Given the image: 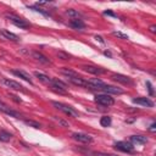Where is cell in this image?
<instances>
[{
	"mask_svg": "<svg viewBox=\"0 0 156 156\" xmlns=\"http://www.w3.org/2000/svg\"><path fill=\"white\" fill-rule=\"evenodd\" d=\"M133 102L138 104V105H141V106H146V107H152L154 106V102L149 98H135V99H133Z\"/></svg>",
	"mask_w": 156,
	"mask_h": 156,
	"instance_id": "30bf717a",
	"label": "cell"
},
{
	"mask_svg": "<svg viewBox=\"0 0 156 156\" xmlns=\"http://www.w3.org/2000/svg\"><path fill=\"white\" fill-rule=\"evenodd\" d=\"M94 156H117V155H113V154H106V152H95Z\"/></svg>",
	"mask_w": 156,
	"mask_h": 156,
	"instance_id": "83f0119b",
	"label": "cell"
},
{
	"mask_svg": "<svg viewBox=\"0 0 156 156\" xmlns=\"http://www.w3.org/2000/svg\"><path fill=\"white\" fill-rule=\"evenodd\" d=\"M67 80L68 82H71L72 84H74V85H78V87H85L87 88V80H84L83 78H80L79 76L78 77H69V78H67Z\"/></svg>",
	"mask_w": 156,
	"mask_h": 156,
	"instance_id": "7c38bea8",
	"label": "cell"
},
{
	"mask_svg": "<svg viewBox=\"0 0 156 156\" xmlns=\"http://www.w3.org/2000/svg\"><path fill=\"white\" fill-rule=\"evenodd\" d=\"M29 9H32V10H34V11H37V12H40V13H43L44 16H50L46 11H44L43 9H40V7H38V6H28Z\"/></svg>",
	"mask_w": 156,
	"mask_h": 156,
	"instance_id": "d4e9b609",
	"label": "cell"
},
{
	"mask_svg": "<svg viewBox=\"0 0 156 156\" xmlns=\"http://www.w3.org/2000/svg\"><path fill=\"white\" fill-rule=\"evenodd\" d=\"M111 78L113 79V80H116V82H118V83H122V84H127V85H130L133 82H132V79L129 78V77H127V76H123V74H119V73H113L112 76H111Z\"/></svg>",
	"mask_w": 156,
	"mask_h": 156,
	"instance_id": "ba28073f",
	"label": "cell"
},
{
	"mask_svg": "<svg viewBox=\"0 0 156 156\" xmlns=\"http://www.w3.org/2000/svg\"><path fill=\"white\" fill-rule=\"evenodd\" d=\"M115 149H117V150H119L122 152H128V154L134 152V146L130 143H127V141H117V143H115Z\"/></svg>",
	"mask_w": 156,
	"mask_h": 156,
	"instance_id": "277c9868",
	"label": "cell"
},
{
	"mask_svg": "<svg viewBox=\"0 0 156 156\" xmlns=\"http://www.w3.org/2000/svg\"><path fill=\"white\" fill-rule=\"evenodd\" d=\"M104 15H106V16H112V17H117V15H116V13H113L112 11H110V10L105 11V12H104Z\"/></svg>",
	"mask_w": 156,
	"mask_h": 156,
	"instance_id": "f546056e",
	"label": "cell"
},
{
	"mask_svg": "<svg viewBox=\"0 0 156 156\" xmlns=\"http://www.w3.org/2000/svg\"><path fill=\"white\" fill-rule=\"evenodd\" d=\"M83 69L87 71V72H89V73H91V74H96V76L106 73V69H104V68H101V67L91 66V65H85V66H83Z\"/></svg>",
	"mask_w": 156,
	"mask_h": 156,
	"instance_id": "52a82bcc",
	"label": "cell"
},
{
	"mask_svg": "<svg viewBox=\"0 0 156 156\" xmlns=\"http://www.w3.org/2000/svg\"><path fill=\"white\" fill-rule=\"evenodd\" d=\"M57 57L61 58V60H65V61L69 60V55L66 54V52H63V51H58V52H57Z\"/></svg>",
	"mask_w": 156,
	"mask_h": 156,
	"instance_id": "4316f807",
	"label": "cell"
},
{
	"mask_svg": "<svg viewBox=\"0 0 156 156\" xmlns=\"http://www.w3.org/2000/svg\"><path fill=\"white\" fill-rule=\"evenodd\" d=\"M0 111L5 112V113H7V115H10V116H12V117H16V118H20V117H21V116H20V113H17L16 111L10 110L6 105H4V104H1V102H0Z\"/></svg>",
	"mask_w": 156,
	"mask_h": 156,
	"instance_id": "2e32d148",
	"label": "cell"
},
{
	"mask_svg": "<svg viewBox=\"0 0 156 156\" xmlns=\"http://www.w3.org/2000/svg\"><path fill=\"white\" fill-rule=\"evenodd\" d=\"M34 76H35L40 82H43V83H46V84H50V83H51V78H50V77H48V76H46V74H44V73L34 72Z\"/></svg>",
	"mask_w": 156,
	"mask_h": 156,
	"instance_id": "ac0fdd59",
	"label": "cell"
},
{
	"mask_svg": "<svg viewBox=\"0 0 156 156\" xmlns=\"http://www.w3.org/2000/svg\"><path fill=\"white\" fill-rule=\"evenodd\" d=\"M61 72H62V74L66 76V78H69V77H78V73L74 72V71H72V69H69V68H62Z\"/></svg>",
	"mask_w": 156,
	"mask_h": 156,
	"instance_id": "7402d4cb",
	"label": "cell"
},
{
	"mask_svg": "<svg viewBox=\"0 0 156 156\" xmlns=\"http://www.w3.org/2000/svg\"><path fill=\"white\" fill-rule=\"evenodd\" d=\"M149 130H150V132H155V130H156V123H152V124L149 127Z\"/></svg>",
	"mask_w": 156,
	"mask_h": 156,
	"instance_id": "1f68e13d",
	"label": "cell"
},
{
	"mask_svg": "<svg viewBox=\"0 0 156 156\" xmlns=\"http://www.w3.org/2000/svg\"><path fill=\"white\" fill-rule=\"evenodd\" d=\"M95 102L101 106H112L115 104L113 98H111L108 94H99L95 96Z\"/></svg>",
	"mask_w": 156,
	"mask_h": 156,
	"instance_id": "3957f363",
	"label": "cell"
},
{
	"mask_svg": "<svg viewBox=\"0 0 156 156\" xmlns=\"http://www.w3.org/2000/svg\"><path fill=\"white\" fill-rule=\"evenodd\" d=\"M1 35L5 38V39H9V40H12V41H20V37L16 35L15 33H11L6 29H2L1 30Z\"/></svg>",
	"mask_w": 156,
	"mask_h": 156,
	"instance_id": "5bb4252c",
	"label": "cell"
},
{
	"mask_svg": "<svg viewBox=\"0 0 156 156\" xmlns=\"http://www.w3.org/2000/svg\"><path fill=\"white\" fill-rule=\"evenodd\" d=\"M146 85H147V89H149L150 95H154V90H152V85H151V83H150V82H146Z\"/></svg>",
	"mask_w": 156,
	"mask_h": 156,
	"instance_id": "f1b7e54d",
	"label": "cell"
},
{
	"mask_svg": "<svg viewBox=\"0 0 156 156\" xmlns=\"http://www.w3.org/2000/svg\"><path fill=\"white\" fill-rule=\"evenodd\" d=\"M66 15H68L69 17H72V20H80L82 18V15L77 11V10H73V9H69L66 11Z\"/></svg>",
	"mask_w": 156,
	"mask_h": 156,
	"instance_id": "d6986e66",
	"label": "cell"
},
{
	"mask_svg": "<svg viewBox=\"0 0 156 156\" xmlns=\"http://www.w3.org/2000/svg\"><path fill=\"white\" fill-rule=\"evenodd\" d=\"M11 138H12V135H11L9 132H6V130H1V132H0V141L7 143V141L11 140Z\"/></svg>",
	"mask_w": 156,
	"mask_h": 156,
	"instance_id": "44dd1931",
	"label": "cell"
},
{
	"mask_svg": "<svg viewBox=\"0 0 156 156\" xmlns=\"http://www.w3.org/2000/svg\"><path fill=\"white\" fill-rule=\"evenodd\" d=\"M101 90H104L106 94H116V95L123 94V90L121 88H117V87H113V85H106V84H104V87L101 88Z\"/></svg>",
	"mask_w": 156,
	"mask_h": 156,
	"instance_id": "9c48e42d",
	"label": "cell"
},
{
	"mask_svg": "<svg viewBox=\"0 0 156 156\" xmlns=\"http://www.w3.org/2000/svg\"><path fill=\"white\" fill-rule=\"evenodd\" d=\"M72 136L74 140L79 141V143H84V144H90L93 141V138L88 134H84V133H74Z\"/></svg>",
	"mask_w": 156,
	"mask_h": 156,
	"instance_id": "8992f818",
	"label": "cell"
},
{
	"mask_svg": "<svg viewBox=\"0 0 156 156\" xmlns=\"http://www.w3.org/2000/svg\"><path fill=\"white\" fill-rule=\"evenodd\" d=\"M69 26L72 28H74V29H83V28H85V23L82 20H71Z\"/></svg>",
	"mask_w": 156,
	"mask_h": 156,
	"instance_id": "e0dca14e",
	"label": "cell"
},
{
	"mask_svg": "<svg viewBox=\"0 0 156 156\" xmlns=\"http://www.w3.org/2000/svg\"><path fill=\"white\" fill-rule=\"evenodd\" d=\"M12 73H13L15 76H17V77H20V78H22V79L29 82V83L32 84V78H30V76H29L27 72H24V71H22V69H13Z\"/></svg>",
	"mask_w": 156,
	"mask_h": 156,
	"instance_id": "4fadbf2b",
	"label": "cell"
},
{
	"mask_svg": "<svg viewBox=\"0 0 156 156\" xmlns=\"http://www.w3.org/2000/svg\"><path fill=\"white\" fill-rule=\"evenodd\" d=\"M55 119H56V121H57L58 123H61V124H62L63 127H68V123H66L65 121H62V119H60V118H56V117H55Z\"/></svg>",
	"mask_w": 156,
	"mask_h": 156,
	"instance_id": "4dcf8cb0",
	"label": "cell"
},
{
	"mask_svg": "<svg viewBox=\"0 0 156 156\" xmlns=\"http://www.w3.org/2000/svg\"><path fill=\"white\" fill-rule=\"evenodd\" d=\"M5 17H6L10 22H12L16 27H18V28H28V27H29V23H28L26 20L21 18L20 16H17V15H15V13H5Z\"/></svg>",
	"mask_w": 156,
	"mask_h": 156,
	"instance_id": "7a4b0ae2",
	"label": "cell"
},
{
	"mask_svg": "<svg viewBox=\"0 0 156 156\" xmlns=\"http://www.w3.org/2000/svg\"><path fill=\"white\" fill-rule=\"evenodd\" d=\"M50 85H51V87H57V88H60V89H63V90H67V85H66L63 82L58 80V79H51V83H50Z\"/></svg>",
	"mask_w": 156,
	"mask_h": 156,
	"instance_id": "ffe728a7",
	"label": "cell"
},
{
	"mask_svg": "<svg viewBox=\"0 0 156 156\" xmlns=\"http://www.w3.org/2000/svg\"><path fill=\"white\" fill-rule=\"evenodd\" d=\"M111 117L110 116H102L101 118H100V124L102 126V127H110L111 126Z\"/></svg>",
	"mask_w": 156,
	"mask_h": 156,
	"instance_id": "603a6c76",
	"label": "cell"
},
{
	"mask_svg": "<svg viewBox=\"0 0 156 156\" xmlns=\"http://www.w3.org/2000/svg\"><path fill=\"white\" fill-rule=\"evenodd\" d=\"M1 83H2L4 85H6L7 88L13 89V90H22V89H23V87H22L20 83H17L16 80H12V79L2 78V79H1Z\"/></svg>",
	"mask_w": 156,
	"mask_h": 156,
	"instance_id": "5b68a950",
	"label": "cell"
},
{
	"mask_svg": "<svg viewBox=\"0 0 156 156\" xmlns=\"http://www.w3.org/2000/svg\"><path fill=\"white\" fill-rule=\"evenodd\" d=\"M130 141H132L133 144L143 145V144H146V143H147V138L144 136V135H132V136H130Z\"/></svg>",
	"mask_w": 156,
	"mask_h": 156,
	"instance_id": "9a60e30c",
	"label": "cell"
},
{
	"mask_svg": "<svg viewBox=\"0 0 156 156\" xmlns=\"http://www.w3.org/2000/svg\"><path fill=\"white\" fill-rule=\"evenodd\" d=\"M112 34H113L115 37L119 38V39H128V35H127V34H123L122 32H118V30H115V32H112Z\"/></svg>",
	"mask_w": 156,
	"mask_h": 156,
	"instance_id": "484cf974",
	"label": "cell"
},
{
	"mask_svg": "<svg viewBox=\"0 0 156 156\" xmlns=\"http://www.w3.org/2000/svg\"><path fill=\"white\" fill-rule=\"evenodd\" d=\"M51 104H52V106H55L57 110L62 111L63 113L68 115L69 117H73V118H77V117H79V113H78V111H76L73 107H71V106H68V105H66V104H62V102H57V101H52Z\"/></svg>",
	"mask_w": 156,
	"mask_h": 156,
	"instance_id": "6da1fadb",
	"label": "cell"
},
{
	"mask_svg": "<svg viewBox=\"0 0 156 156\" xmlns=\"http://www.w3.org/2000/svg\"><path fill=\"white\" fill-rule=\"evenodd\" d=\"M95 39H96V40H99V41H101V43H104V39H102L101 37H99V35H96V37H95Z\"/></svg>",
	"mask_w": 156,
	"mask_h": 156,
	"instance_id": "836d02e7",
	"label": "cell"
},
{
	"mask_svg": "<svg viewBox=\"0 0 156 156\" xmlns=\"http://www.w3.org/2000/svg\"><path fill=\"white\" fill-rule=\"evenodd\" d=\"M32 56H33V58H35L37 61H39V62H41V63H45V65L51 63V61H50L45 55H43V54L39 52V51H33V52H32Z\"/></svg>",
	"mask_w": 156,
	"mask_h": 156,
	"instance_id": "8fae6325",
	"label": "cell"
},
{
	"mask_svg": "<svg viewBox=\"0 0 156 156\" xmlns=\"http://www.w3.org/2000/svg\"><path fill=\"white\" fill-rule=\"evenodd\" d=\"M149 29H150V32H151V33H156V26H155V24L150 26V28H149Z\"/></svg>",
	"mask_w": 156,
	"mask_h": 156,
	"instance_id": "d6a6232c",
	"label": "cell"
},
{
	"mask_svg": "<svg viewBox=\"0 0 156 156\" xmlns=\"http://www.w3.org/2000/svg\"><path fill=\"white\" fill-rule=\"evenodd\" d=\"M24 123H26L27 126H29V127L35 128V129H39V128L41 127V124H40L39 122H35V121H32V119H24Z\"/></svg>",
	"mask_w": 156,
	"mask_h": 156,
	"instance_id": "cb8c5ba5",
	"label": "cell"
}]
</instances>
